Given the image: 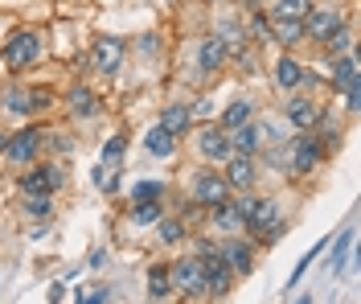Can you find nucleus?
I'll list each match as a JSON object with an SVG mask.
<instances>
[{"label":"nucleus","mask_w":361,"mask_h":304,"mask_svg":"<svg viewBox=\"0 0 361 304\" xmlns=\"http://www.w3.org/2000/svg\"><path fill=\"white\" fill-rule=\"evenodd\" d=\"M275 78H279V87H283V91L300 87V78H304V74H300V62H295V58H279V66H275Z\"/></svg>","instance_id":"nucleus-21"},{"label":"nucleus","mask_w":361,"mask_h":304,"mask_svg":"<svg viewBox=\"0 0 361 304\" xmlns=\"http://www.w3.org/2000/svg\"><path fill=\"white\" fill-rule=\"evenodd\" d=\"M247 116H250L247 103H230V107H226V116H222V123H226V128H238V123H247Z\"/></svg>","instance_id":"nucleus-29"},{"label":"nucleus","mask_w":361,"mask_h":304,"mask_svg":"<svg viewBox=\"0 0 361 304\" xmlns=\"http://www.w3.org/2000/svg\"><path fill=\"white\" fill-rule=\"evenodd\" d=\"M193 197L205 202V206H218V202L230 197V186H226V177H218V173H205V177H197V186H193Z\"/></svg>","instance_id":"nucleus-8"},{"label":"nucleus","mask_w":361,"mask_h":304,"mask_svg":"<svg viewBox=\"0 0 361 304\" xmlns=\"http://www.w3.org/2000/svg\"><path fill=\"white\" fill-rule=\"evenodd\" d=\"M29 210L33 214H49V197H29Z\"/></svg>","instance_id":"nucleus-34"},{"label":"nucleus","mask_w":361,"mask_h":304,"mask_svg":"<svg viewBox=\"0 0 361 304\" xmlns=\"http://www.w3.org/2000/svg\"><path fill=\"white\" fill-rule=\"evenodd\" d=\"M58 186H62L58 169H37V173L25 177V193L29 197H49V189H58Z\"/></svg>","instance_id":"nucleus-13"},{"label":"nucleus","mask_w":361,"mask_h":304,"mask_svg":"<svg viewBox=\"0 0 361 304\" xmlns=\"http://www.w3.org/2000/svg\"><path fill=\"white\" fill-rule=\"evenodd\" d=\"M304 21H308V33H312V37H329V33L341 25V17L337 13H308Z\"/></svg>","instance_id":"nucleus-20"},{"label":"nucleus","mask_w":361,"mask_h":304,"mask_svg":"<svg viewBox=\"0 0 361 304\" xmlns=\"http://www.w3.org/2000/svg\"><path fill=\"white\" fill-rule=\"evenodd\" d=\"M189 119H193V111H189V107H169V111L160 116V123L177 136V132H185V128H189Z\"/></svg>","instance_id":"nucleus-23"},{"label":"nucleus","mask_w":361,"mask_h":304,"mask_svg":"<svg viewBox=\"0 0 361 304\" xmlns=\"http://www.w3.org/2000/svg\"><path fill=\"white\" fill-rule=\"evenodd\" d=\"M349 247H353V226H349V231L337 238V251H333V259H329V272H333V276H337L341 267L349 263Z\"/></svg>","instance_id":"nucleus-24"},{"label":"nucleus","mask_w":361,"mask_h":304,"mask_svg":"<svg viewBox=\"0 0 361 304\" xmlns=\"http://www.w3.org/2000/svg\"><path fill=\"white\" fill-rule=\"evenodd\" d=\"M119 58H123V46H119L115 37H103V42L94 46V66L103 74H111L115 66H119Z\"/></svg>","instance_id":"nucleus-14"},{"label":"nucleus","mask_w":361,"mask_h":304,"mask_svg":"<svg viewBox=\"0 0 361 304\" xmlns=\"http://www.w3.org/2000/svg\"><path fill=\"white\" fill-rule=\"evenodd\" d=\"M82 300H90V304H99V300H111V292H107V288H94V292H87Z\"/></svg>","instance_id":"nucleus-35"},{"label":"nucleus","mask_w":361,"mask_h":304,"mask_svg":"<svg viewBox=\"0 0 361 304\" xmlns=\"http://www.w3.org/2000/svg\"><path fill=\"white\" fill-rule=\"evenodd\" d=\"M160 189H164L160 181H140V186L132 189V197L135 202H152V197H160Z\"/></svg>","instance_id":"nucleus-30"},{"label":"nucleus","mask_w":361,"mask_h":304,"mask_svg":"<svg viewBox=\"0 0 361 304\" xmlns=\"http://www.w3.org/2000/svg\"><path fill=\"white\" fill-rule=\"evenodd\" d=\"M157 218H160L157 197H152V202H140V206L132 210V222H135V226H148V222H157Z\"/></svg>","instance_id":"nucleus-27"},{"label":"nucleus","mask_w":361,"mask_h":304,"mask_svg":"<svg viewBox=\"0 0 361 304\" xmlns=\"http://www.w3.org/2000/svg\"><path fill=\"white\" fill-rule=\"evenodd\" d=\"M250 255H255V251H250V243H226V247H222V259L230 263V272H238V276L250 272Z\"/></svg>","instance_id":"nucleus-16"},{"label":"nucleus","mask_w":361,"mask_h":304,"mask_svg":"<svg viewBox=\"0 0 361 304\" xmlns=\"http://www.w3.org/2000/svg\"><path fill=\"white\" fill-rule=\"evenodd\" d=\"M288 119H292L295 128H312L316 107L308 103V99H292V103H288Z\"/></svg>","instance_id":"nucleus-22"},{"label":"nucleus","mask_w":361,"mask_h":304,"mask_svg":"<svg viewBox=\"0 0 361 304\" xmlns=\"http://www.w3.org/2000/svg\"><path fill=\"white\" fill-rule=\"evenodd\" d=\"M226 58H230V46H226L222 37H205L202 49H197V66L202 71H218Z\"/></svg>","instance_id":"nucleus-12"},{"label":"nucleus","mask_w":361,"mask_h":304,"mask_svg":"<svg viewBox=\"0 0 361 304\" xmlns=\"http://www.w3.org/2000/svg\"><path fill=\"white\" fill-rule=\"evenodd\" d=\"M148 296H152V300H164V296H169V272H164V267H152V280H148Z\"/></svg>","instance_id":"nucleus-28"},{"label":"nucleus","mask_w":361,"mask_h":304,"mask_svg":"<svg viewBox=\"0 0 361 304\" xmlns=\"http://www.w3.org/2000/svg\"><path fill=\"white\" fill-rule=\"evenodd\" d=\"M226 186L230 189H247L255 181V164H250V152H234V157H226Z\"/></svg>","instance_id":"nucleus-9"},{"label":"nucleus","mask_w":361,"mask_h":304,"mask_svg":"<svg viewBox=\"0 0 361 304\" xmlns=\"http://www.w3.org/2000/svg\"><path fill=\"white\" fill-rule=\"evenodd\" d=\"M230 132H234L230 152H255V144H259V128H255V123H238V128H230Z\"/></svg>","instance_id":"nucleus-18"},{"label":"nucleus","mask_w":361,"mask_h":304,"mask_svg":"<svg viewBox=\"0 0 361 304\" xmlns=\"http://www.w3.org/2000/svg\"><path fill=\"white\" fill-rule=\"evenodd\" d=\"M144 144H148V152H152V157H173V132H169L164 123H157V128L144 136Z\"/></svg>","instance_id":"nucleus-17"},{"label":"nucleus","mask_w":361,"mask_h":304,"mask_svg":"<svg viewBox=\"0 0 361 304\" xmlns=\"http://www.w3.org/2000/svg\"><path fill=\"white\" fill-rule=\"evenodd\" d=\"M173 284H177L185 296H202L205 292V272L197 259H180V263H173Z\"/></svg>","instance_id":"nucleus-4"},{"label":"nucleus","mask_w":361,"mask_h":304,"mask_svg":"<svg viewBox=\"0 0 361 304\" xmlns=\"http://www.w3.org/2000/svg\"><path fill=\"white\" fill-rule=\"evenodd\" d=\"M275 222V206L263 202V197H255V202H243V226L259 234V238H267V226Z\"/></svg>","instance_id":"nucleus-5"},{"label":"nucleus","mask_w":361,"mask_h":304,"mask_svg":"<svg viewBox=\"0 0 361 304\" xmlns=\"http://www.w3.org/2000/svg\"><path fill=\"white\" fill-rule=\"evenodd\" d=\"M214 226L218 231H238L243 226V202H234V206L230 202H218L214 206Z\"/></svg>","instance_id":"nucleus-15"},{"label":"nucleus","mask_w":361,"mask_h":304,"mask_svg":"<svg viewBox=\"0 0 361 304\" xmlns=\"http://www.w3.org/2000/svg\"><path fill=\"white\" fill-rule=\"evenodd\" d=\"M70 111H74V116H90V111H94V95H90L87 87H74V91H70Z\"/></svg>","instance_id":"nucleus-25"},{"label":"nucleus","mask_w":361,"mask_h":304,"mask_svg":"<svg viewBox=\"0 0 361 304\" xmlns=\"http://www.w3.org/2000/svg\"><path fill=\"white\" fill-rule=\"evenodd\" d=\"M308 13H312L308 0H279L275 4V21H304Z\"/></svg>","instance_id":"nucleus-19"},{"label":"nucleus","mask_w":361,"mask_h":304,"mask_svg":"<svg viewBox=\"0 0 361 304\" xmlns=\"http://www.w3.org/2000/svg\"><path fill=\"white\" fill-rule=\"evenodd\" d=\"M160 238H164V243H180V222H164V226H160Z\"/></svg>","instance_id":"nucleus-33"},{"label":"nucleus","mask_w":361,"mask_h":304,"mask_svg":"<svg viewBox=\"0 0 361 304\" xmlns=\"http://www.w3.org/2000/svg\"><path fill=\"white\" fill-rule=\"evenodd\" d=\"M123 148H128V140H123V136H111L107 148H103V164H119V152H123Z\"/></svg>","instance_id":"nucleus-31"},{"label":"nucleus","mask_w":361,"mask_h":304,"mask_svg":"<svg viewBox=\"0 0 361 304\" xmlns=\"http://www.w3.org/2000/svg\"><path fill=\"white\" fill-rule=\"evenodd\" d=\"M333 83H337V91H345L349 107L357 111V58L353 54H341L333 62Z\"/></svg>","instance_id":"nucleus-3"},{"label":"nucleus","mask_w":361,"mask_h":304,"mask_svg":"<svg viewBox=\"0 0 361 304\" xmlns=\"http://www.w3.org/2000/svg\"><path fill=\"white\" fill-rule=\"evenodd\" d=\"M320 152H324V144L312 140V136L295 140V144H292V169H295V173H308V169L320 161Z\"/></svg>","instance_id":"nucleus-11"},{"label":"nucleus","mask_w":361,"mask_h":304,"mask_svg":"<svg viewBox=\"0 0 361 304\" xmlns=\"http://www.w3.org/2000/svg\"><path fill=\"white\" fill-rule=\"evenodd\" d=\"M42 58V42H37V33H17L8 46H4V62L8 66H33Z\"/></svg>","instance_id":"nucleus-2"},{"label":"nucleus","mask_w":361,"mask_h":304,"mask_svg":"<svg viewBox=\"0 0 361 304\" xmlns=\"http://www.w3.org/2000/svg\"><path fill=\"white\" fill-rule=\"evenodd\" d=\"M49 99L37 91H25V87H13V91H4V107L13 111V116H33L37 107H45Z\"/></svg>","instance_id":"nucleus-7"},{"label":"nucleus","mask_w":361,"mask_h":304,"mask_svg":"<svg viewBox=\"0 0 361 304\" xmlns=\"http://www.w3.org/2000/svg\"><path fill=\"white\" fill-rule=\"evenodd\" d=\"M197 152L209 157V161H226L230 157V136H226L222 128H205L202 140H197Z\"/></svg>","instance_id":"nucleus-10"},{"label":"nucleus","mask_w":361,"mask_h":304,"mask_svg":"<svg viewBox=\"0 0 361 304\" xmlns=\"http://www.w3.org/2000/svg\"><path fill=\"white\" fill-rule=\"evenodd\" d=\"M205 272V288L214 292V296H226L230 292V284H234V272H230V263L222 259V251H214V247H205L202 243V255H197Z\"/></svg>","instance_id":"nucleus-1"},{"label":"nucleus","mask_w":361,"mask_h":304,"mask_svg":"<svg viewBox=\"0 0 361 304\" xmlns=\"http://www.w3.org/2000/svg\"><path fill=\"white\" fill-rule=\"evenodd\" d=\"M37 144H42L37 128H25V132H17L13 140L4 144V157H8V161H17V164H25V161H33V157H37Z\"/></svg>","instance_id":"nucleus-6"},{"label":"nucleus","mask_w":361,"mask_h":304,"mask_svg":"<svg viewBox=\"0 0 361 304\" xmlns=\"http://www.w3.org/2000/svg\"><path fill=\"white\" fill-rule=\"evenodd\" d=\"M320 247H324V243H316L312 251H308V255H304V259H300V263H295V272H292V284H288V288H295V284H300V276H304V272L312 267V259L320 255Z\"/></svg>","instance_id":"nucleus-32"},{"label":"nucleus","mask_w":361,"mask_h":304,"mask_svg":"<svg viewBox=\"0 0 361 304\" xmlns=\"http://www.w3.org/2000/svg\"><path fill=\"white\" fill-rule=\"evenodd\" d=\"M275 25H279V29H271V33H275L283 46H295V42L304 37V21H275Z\"/></svg>","instance_id":"nucleus-26"}]
</instances>
